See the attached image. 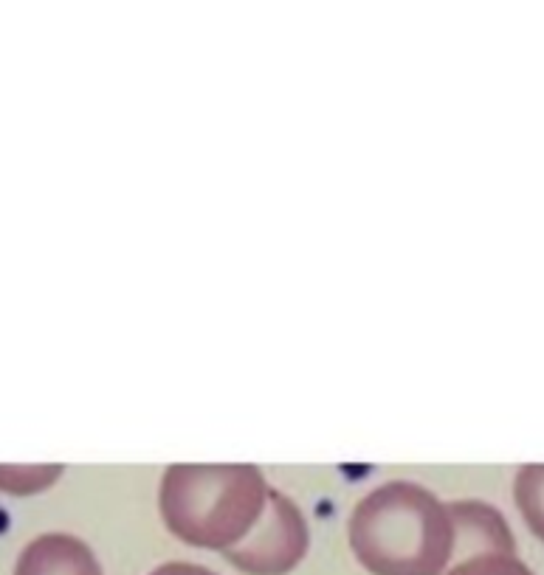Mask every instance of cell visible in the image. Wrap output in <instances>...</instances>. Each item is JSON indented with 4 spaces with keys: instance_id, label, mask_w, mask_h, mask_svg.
Wrapping results in <instances>:
<instances>
[{
    "instance_id": "cell-1",
    "label": "cell",
    "mask_w": 544,
    "mask_h": 575,
    "mask_svg": "<svg viewBox=\"0 0 544 575\" xmlns=\"http://www.w3.org/2000/svg\"><path fill=\"white\" fill-rule=\"evenodd\" d=\"M350 547L373 575H443L454 556L449 505L412 482H387L353 511Z\"/></svg>"
},
{
    "instance_id": "cell-2",
    "label": "cell",
    "mask_w": 544,
    "mask_h": 575,
    "mask_svg": "<svg viewBox=\"0 0 544 575\" xmlns=\"http://www.w3.org/2000/svg\"><path fill=\"white\" fill-rule=\"evenodd\" d=\"M268 488L254 466L215 468V497H206L198 466H172L161 488L167 528L192 547L232 550L265 511Z\"/></svg>"
},
{
    "instance_id": "cell-3",
    "label": "cell",
    "mask_w": 544,
    "mask_h": 575,
    "mask_svg": "<svg viewBox=\"0 0 544 575\" xmlns=\"http://www.w3.org/2000/svg\"><path fill=\"white\" fill-rule=\"evenodd\" d=\"M271 508L263 511V528L246 536L226 559L246 575H285L294 570L308 553V528L302 513L277 491L268 494Z\"/></svg>"
},
{
    "instance_id": "cell-4",
    "label": "cell",
    "mask_w": 544,
    "mask_h": 575,
    "mask_svg": "<svg viewBox=\"0 0 544 575\" xmlns=\"http://www.w3.org/2000/svg\"><path fill=\"white\" fill-rule=\"evenodd\" d=\"M454 522V550H466L468 556L480 553H516V539L505 516L485 502H454L449 505ZM466 556V559H468Z\"/></svg>"
},
{
    "instance_id": "cell-5",
    "label": "cell",
    "mask_w": 544,
    "mask_h": 575,
    "mask_svg": "<svg viewBox=\"0 0 544 575\" xmlns=\"http://www.w3.org/2000/svg\"><path fill=\"white\" fill-rule=\"evenodd\" d=\"M15 575H102L94 553L71 536H43L23 550Z\"/></svg>"
},
{
    "instance_id": "cell-6",
    "label": "cell",
    "mask_w": 544,
    "mask_h": 575,
    "mask_svg": "<svg viewBox=\"0 0 544 575\" xmlns=\"http://www.w3.org/2000/svg\"><path fill=\"white\" fill-rule=\"evenodd\" d=\"M513 499L530 533L544 542V463L522 466L516 471Z\"/></svg>"
},
{
    "instance_id": "cell-7",
    "label": "cell",
    "mask_w": 544,
    "mask_h": 575,
    "mask_svg": "<svg viewBox=\"0 0 544 575\" xmlns=\"http://www.w3.org/2000/svg\"><path fill=\"white\" fill-rule=\"evenodd\" d=\"M446 575H536L516 553H480L457 561Z\"/></svg>"
},
{
    "instance_id": "cell-8",
    "label": "cell",
    "mask_w": 544,
    "mask_h": 575,
    "mask_svg": "<svg viewBox=\"0 0 544 575\" xmlns=\"http://www.w3.org/2000/svg\"><path fill=\"white\" fill-rule=\"evenodd\" d=\"M150 575H218L212 570H206L201 564H189V561H170V564H161L158 570Z\"/></svg>"
}]
</instances>
